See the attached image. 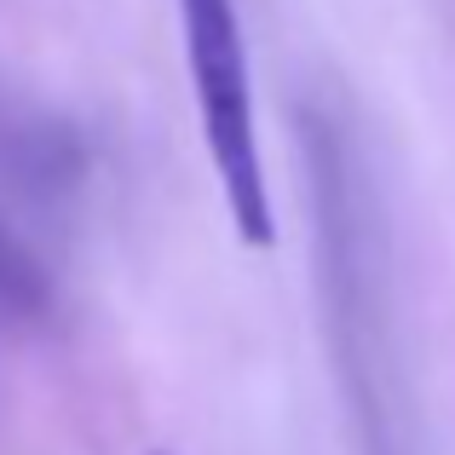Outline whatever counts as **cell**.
I'll use <instances>...</instances> for the list:
<instances>
[{
	"mask_svg": "<svg viewBox=\"0 0 455 455\" xmlns=\"http://www.w3.org/2000/svg\"><path fill=\"white\" fill-rule=\"evenodd\" d=\"M173 6H179V35H185L190 87H196L202 145H208L213 179L225 196V220L248 248H271L277 213H271L266 156H259L254 64H248L236 0H173Z\"/></svg>",
	"mask_w": 455,
	"mask_h": 455,
	"instance_id": "6da1fadb",
	"label": "cell"
}]
</instances>
